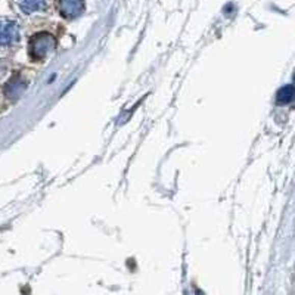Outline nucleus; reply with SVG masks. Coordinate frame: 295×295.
Listing matches in <instances>:
<instances>
[{"mask_svg": "<svg viewBox=\"0 0 295 295\" xmlns=\"http://www.w3.org/2000/svg\"><path fill=\"white\" fill-rule=\"evenodd\" d=\"M57 47V40L49 33H37L31 37L29 44L30 57L33 61H42Z\"/></svg>", "mask_w": 295, "mask_h": 295, "instance_id": "nucleus-1", "label": "nucleus"}, {"mask_svg": "<svg viewBox=\"0 0 295 295\" xmlns=\"http://www.w3.org/2000/svg\"><path fill=\"white\" fill-rule=\"evenodd\" d=\"M19 40V25L12 19H0V44H12Z\"/></svg>", "mask_w": 295, "mask_h": 295, "instance_id": "nucleus-2", "label": "nucleus"}, {"mask_svg": "<svg viewBox=\"0 0 295 295\" xmlns=\"http://www.w3.org/2000/svg\"><path fill=\"white\" fill-rule=\"evenodd\" d=\"M58 9L67 19H74L85 12V0H59Z\"/></svg>", "mask_w": 295, "mask_h": 295, "instance_id": "nucleus-3", "label": "nucleus"}, {"mask_svg": "<svg viewBox=\"0 0 295 295\" xmlns=\"http://www.w3.org/2000/svg\"><path fill=\"white\" fill-rule=\"evenodd\" d=\"M25 87H27L25 82H24L19 75H15L14 78L5 87V95H6L8 98H18V96L25 90Z\"/></svg>", "mask_w": 295, "mask_h": 295, "instance_id": "nucleus-4", "label": "nucleus"}, {"mask_svg": "<svg viewBox=\"0 0 295 295\" xmlns=\"http://www.w3.org/2000/svg\"><path fill=\"white\" fill-rule=\"evenodd\" d=\"M18 3L24 14H34L37 11H42L46 0H18Z\"/></svg>", "mask_w": 295, "mask_h": 295, "instance_id": "nucleus-5", "label": "nucleus"}, {"mask_svg": "<svg viewBox=\"0 0 295 295\" xmlns=\"http://www.w3.org/2000/svg\"><path fill=\"white\" fill-rule=\"evenodd\" d=\"M276 99H278L279 103H289L294 99V86L288 85L285 86V87H282L281 90L278 92Z\"/></svg>", "mask_w": 295, "mask_h": 295, "instance_id": "nucleus-6", "label": "nucleus"}]
</instances>
